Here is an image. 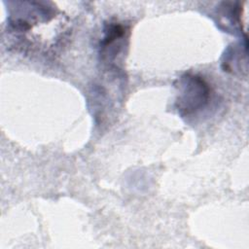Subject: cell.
Returning a JSON list of instances; mask_svg holds the SVG:
<instances>
[{
    "mask_svg": "<svg viewBox=\"0 0 249 249\" xmlns=\"http://www.w3.org/2000/svg\"><path fill=\"white\" fill-rule=\"evenodd\" d=\"M126 27L119 22L105 25L104 36L100 41V55L102 59L112 60L121 52L124 40L126 38Z\"/></svg>",
    "mask_w": 249,
    "mask_h": 249,
    "instance_id": "2",
    "label": "cell"
},
{
    "mask_svg": "<svg viewBox=\"0 0 249 249\" xmlns=\"http://www.w3.org/2000/svg\"><path fill=\"white\" fill-rule=\"evenodd\" d=\"M176 88L178 94L175 105L182 116H190L200 111L211 97L208 83L196 74H184L178 79Z\"/></svg>",
    "mask_w": 249,
    "mask_h": 249,
    "instance_id": "1",
    "label": "cell"
}]
</instances>
